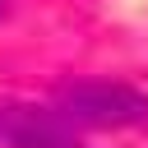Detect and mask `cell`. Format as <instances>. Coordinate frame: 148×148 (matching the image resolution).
<instances>
[{"label":"cell","instance_id":"cell-1","mask_svg":"<svg viewBox=\"0 0 148 148\" xmlns=\"http://www.w3.org/2000/svg\"><path fill=\"white\" fill-rule=\"evenodd\" d=\"M56 111L74 130H120L148 120V97L116 79H74L56 88Z\"/></svg>","mask_w":148,"mask_h":148},{"label":"cell","instance_id":"cell-2","mask_svg":"<svg viewBox=\"0 0 148 148\" xmlns=\"http://www.w3.org/2000/svg\"><path fill=\"white\" fill-rule=\"evenodd\" d=\"M0 148H79V130L37 102H0Z\"/></svg>","mask_w":148,"mask_h":148},{"label":"cell","instance_id":"cell-3","mask_svg":"<svg viewBox=\"0 0 148 148\" xmlns=\"http://www.w3.org/2000/svg\"><path fill=\"white\" fill-rule=\"evenodd\" d=\"M0 5H5V0H0Z\"/></svg>","mask_w":148,"mask_h":148}]
</instances>
